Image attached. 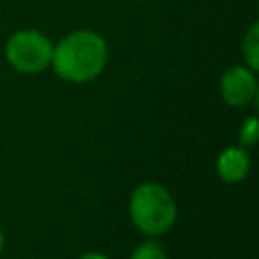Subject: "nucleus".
I'll list each match as a JSON object with an SVG mask.
<instances>
[{
    "label": "nucleus",
    "instance_id": "obj_1",
    "mask_svg": "<svg viewBox=\"0 0 259 259\" xmlns=\"http://www.w3.org/2000/svg\"><path fill=\"white\" fill-rule=\"evenodd\" d=\"M107 59V40L91 28H77L53 45L51 69L63 81L83 85L95 81L103 73Z\"/></svg>",
    "mask_w": 259,
    "mask_h": 259
},
{
    "label": "nucleus",
    "instance_id": "obj_2",
    "mask_svg": "<svg viewBox=\"0 0 259 259\" xmlns=\"http://www.w3.org/2000/svg\"><path fill=\"white\" fill-rule=\"evenodd\" d=\"M127 212L140 233L146 237H160L176 225L178 204L166 186L158 182H144L130 194Z\"/></svg>",
    "mask_w": 259,
    "mask_h": 259
},
{
    "label": "nucleus",
    "instance_id": "obj_3",
    "mask_svg": "<svg viewBox=\"0 0 259 259\" xmlns=\"http://www.w3.org/2000/svg\"><path fill=\"white\" fill-rule=\"evenodd\" d=\"M8 65L22 75H36L51 67L53 40L36 28H20L4 42Z\"/></svg>",
    "mask_w": 259,
    "mask_h": 259
},
{
    "label": "nucleus",
    "instance_id": "obj_4",
    "mask_svg": "<svg viewBox=\"0 0 259 259\" xmlns=\"http://www.w3.org/2000/svg\"><path fill=\"white\" fill-rule=\"evenodd\" d=\"M221 99L229 107H245L257 99V71L243 65H233L219 79Z\"/></svg>",
    "mask_w": 259,
    "mask_h": 259
},
{
    "label": "nucleus",
    "instance_id": "obj_5",
    "mask_svg": "<svg viewBox=\"0 0 259 259\" xmlns=\"http://www.w3.org/2000/svg\"><path fill=\"white\" fill-rule=\"evenodd\" d=\"M217 176L225 182V184H239L247 178L249 170H251V158L247 148L243 146H231L225 148L219 156H217Z\"/></svg>",
    "mask_w": 259,
    "mask_h": 259
},
{
    "label": "nucleus",
    "instance_id": "obj_6",
    "mask_svg": "<svg viewBox=\"0 0 259 259\" xmlns=\"http://www.w3.org/2000/svg\"><path fill=\"white\" fill-rule=\"evenodd\" d=\"M241 53H243V61L247 67H251L253 71L259 69V22L253 20L247 30L243 32V40H241Z\"/></svg>",
    "mask_w": 259,
    "mask_h": 259
},
{
    "label": "nucleus",
    "instance_id": "obj_7",
    "mask_svg": "<svg viewBox=\"0 0 259 259\" xmlns=\"http://www.w3.org/2000/svg\"><path fill=\"white\" fill-rule=\"evenodd\" d=\"M130 259H168V255L162 243L156 241V237H148L134 247V251L130 253Z\"/></svg>",
    "mask_w": 259,
    "mask_h": 259
},
{
    "label": "nucleus",
    "instance_id": "obj_8",
    "mask_svg": "<svg viewBox=\"0 0 259 259\" xmlns=\"http://www.w3.org/2000/svg\"><path fill=\"white\" fill-rule=\"evenodd\" d=\"M257 138H259V121H257L255 115H249L247 119H243V123L239 127L237 142L243 148H251V146L257 144Z\"/></svg>",
    "mask_w": 259,
    "mask_h": 259
},
{
    "label": "nucleus",
    "instance_id": "obj_9",
    "mask_svg": "<svg viewBox=\"0 0 259 259\" xmlns=\"http://www.w3.org/2000/svg\"><path fill=\"white\" fill-rule=\"evenodd\" d=\"M79 259H109V255H105L101 251H87V253L79 255Z\"/></svg>",
    "mask_w": 259,
    "mask_h": 259
},
{
    "label": "nucleus",
    "instance_id": "obj_10",
    "mask_svg": "<svg viewBox=\"0 0 259 259\" xmlns=\"http://www.w3.org/2000/svg\"><path fill=\"white\" fill-rule=\"evenodd\" d=\"M4 245H6V235H4V231H2V227H0V253L4 251Z\"/></svg>",
    "mask_w": 259,
    "mask_h": 259
}]
</instances>
